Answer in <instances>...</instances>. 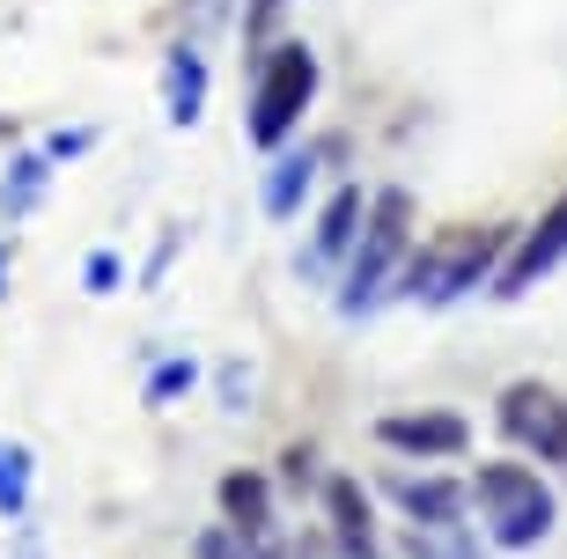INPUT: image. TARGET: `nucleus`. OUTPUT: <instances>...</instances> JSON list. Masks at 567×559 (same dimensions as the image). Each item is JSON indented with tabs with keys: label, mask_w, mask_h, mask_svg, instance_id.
<instances>
[{
	"label": "nucleus",
	"mask_w": 567,
	"mask_h": 559,
	"mask_svg": "<svg viewBox=\"0 0 567 559\" xmlns=\"http://www.w3.org/2000/svg\"><path fill=\"white\" fill-rule=\"evenodd\" d=\"M44 163H52V155H22V163H16V177L0 185V207H8V221H22V214H30V207L44 199V177H52Z\"/></svg>",
	"instance_id": "15"
},
{
	"label": "nucleus",
	"mask_w": 567,
	"mask_h": 559,
	"mask_svg": "<svg viewBox=\"0 0 567 559\" xmlns=\"http://www.w3.org/2000/svg\"><path fill=\"white\" fill-rule=\"evenodd\" d=\"M450 530H457V522H413V530H405V552L413 559H472V545H457Z\"/></svg>",
	"instance_id": "16"
},
{
	"label": "nucleus",
	"mask_w": 567,
	"mask_h": 559,
	"mask_svg": "<svg viewBox=\"0 0 567 559\" xmlns=\"http://www.w3.org/2000/svg\"><path fill=\"white\" fill-rule=\"evenodd\" d=\"M405 250H413V199L399 185L377 191L369 199V221H361V244H354V266H347V294H339V310L361 317L391 288V272L405 266Z\"/></svg>",
	"instance_id": "4"
},
{
	"label": "nucleus",
	"mask_w": 567,
	"mask_h": 559,
	"mask_svg": "<svg viewBox=\"0 0 567 559\" xmlns=\"http://www.w3.org/2000/svg\"><path fill=\"white\" fill-rule=\"evenodd\" d=\"M508 250V228H457V236H435L399 266V288L413 302H457L494 272V258Z\"/></svg>",
	"instance_id": "2"
},
{
	"label": "nucleus",
	"mask_w": 567,
	"mask_h": 559,
	"mask_svg": "<svg viewBox=\"0 0 567 559\" xmlns=\"http://www.w3.org/2000/svg\"><path fill=\"white\" fill-rule=\"evenodd\" d=\"M324 516H332V538L347 545V559H377V530H369V494L354 478H332L324 486Z\"/></svg>",
	"instance_id": "8"
},
{
	"label": "nucleus",
	"mask_w": 567,
	"mask_h": 559,
	"mask_svg": "<svg viewBox=\"0 0 567 559\" xmlns=\"http://www.w3.org/2000/svg\"><path fill=\"white\" fill-rule=\"evenodd\" d=\"M560 258H567V191L553 199L546 221H538L524 244L508 250V266H502V280H494V294H530V280H546Z\"/></svg>",
	"instance_id": "6"
},
{
	"label": "nucleus",
	"mask_w": 567,
	"mask_h": 559,
	"mask_svg": "<svg viewBox=\"0 0 567 559\" xmlns=\"http://www.w3.org/2000/svg\"><path fill=\"white\" fill-rule=\"evenodd\" d=\"M502 435L538 449V464H567V397L546 383H508L502 391Z\"/></svg>",
	"instance_id": "5"
},
{
	"label": "nucleus",
	"mask_w": 567,
	"mask_h": 559,
	"mask_svg": "<svg viewBox=\"0 0 567 559\" xmlns=\"http://www.w3.org/2000/svg\"><path fill=\"white\" fill-rule=\"evenodd\" d=\"M82 280H89V294H111V288H118V258H111V250H96V258L82 266Z\"/></svg>",
	"instance_id": "18"
},
{
	"label": "nucleus",
	"mask_w": 567,
	"mask_h": 559,
	"mask_svg": "<svg viewBox=\"0 0 567 559\" xmlns=\"http://www.w3.org/2000/svg\"><path fill=\"white\" fill-rule=\"evenodd\" d=\"M0 294H8V250H0Z\"/></svg>",
	"instance_id": "22"
},
{
	"label": "nucleus",
	"mask_w": 567,
	"mask_h": 559,
	"mask_svg": "<svg viewBox=\"0 0 567 559\" xmlns=\"http://www.w3.org/2000/svg\"><path fill=\"white\" fill-rule=\"evenodd\" d=\"M163 104H169V125H199V111H207V60L185 52V44L163 66Z\"/></svg>",
	"instance_id": "10"
},
{
	"label": "nucleus",
	"mask_w": 567,
	"mask_h": 559,
	"mask_svg": "<svg viewBox=\"0 0 567 559\" xmlns=\"http://www.w3.org/2000/svg\"><path fill=\"white\" fill-rule=\"evenodd\" d=\"M472 500H480L486 516V538L502 545V552H530L538 538H553V486L530 464H480L472 478Z\"/></svg>",
	"instance_id": "1"
},
{
	"label": "nucleus",
	"mask_w": 567,
	"mask_h": 559,
	"mask_svg": "<svg viewBox=\"0 0 567 559\" xmlns=\"http://www.w3.org/2000/svg\"><path fill=\"white\" fill-rule=\"evenodd\" d=\"M221 516H229V530H244V538H266V530H274V486L258 472H229L221 478Z\"/></svg>",
	"instance_id": "9"
},
{
	"label": "nucleus",
	"mask_w": 567,
	"mask_h": 559,
	"mask_svg": "<svg viewBox=\"0 0 567 559\" xmlns=\"http://www.w3.org/2000/svg\"><path fill=\"white\" fill-rule=\"evenodd\" d=\"M310 96H317V52L302 38L274 44V60L258 66V89H251V118H244L251 147L280 155V147H288V133L302 125V111H310Z\"/></svg>",
	"instance_id": "3"
},
{
	"label": "nucleus",
	"mask_w": 567,
	"mask_h": 559,
	"mask_svg": "<svg viewBox=\"0 0 567 559\" xmlns=\"http://www.w3.org/2000/svg\"><path fill=\"white\" fill-rule=\"evenodd\" d=\"M89 141H96V133H52V141H44V155H52V163H66V155H82Z\"/></svg>",
	"instance_id": "19"
},
{
	"label": "nucleus",
	"mask_w": 567,
	"mask_h": 559,
	"mask_svg": "<svg viewBox=\"0 0 567 559\" xmlns=\"http://www.w3.org/2000/svg\"><path fill=\"white\" fill-rule=\"evenodd\" d=\"M177 391H192V361H169V369H155V383H147V405H169Z\"/></svg>",
	"instance_id": "17"
},
{
	"label": "nucleus",
	"mask_w": 567,
	"mask_h": 559,
	"mask_svg": "<svg viewBox=\"0 0 567 559\" xmlns=\"http://www.w3.org/2000/svg\"><path fill=\"white\" fill-rule=\"evenodd\" d=\"M391 494L413 522H457L464 516V486L457 478H391Z\"/></svg>",
	"instance_id": "11"
},
{
	"label": "nucleus",
	"mask_w": 567,
	"mask_h": 559,
	"mask_svg": "<svg viewBox=\"0 0 567 559\" xmlns=\"http://www.w3.org/2000/svg\"><path fill=\"white\" fill-rule=\"evenodd\" d=\"M274 8H280V0H258V8H251V30H266V22H274Z\"/></svg>",
	"instance_id": "21"
},
{
	"label": "nucleus",
	"mask_w": 567,
	"mask_h": 559,
	"mask_svg": "<svg viewBox=\"0 0 567 559\" xmlns=\"http://www.w3.org/2000/svg\"><path fill=\"white\" fill-rule=\"evenodd\" d=\"M0 516L8 522L30 516V449L22 442H0Z\"/></svg>",
	"instance_id": "14"
},
{
	"label": "nucleus",
	"mask_w": 567,
	"mask_h": 559,
	"mask_svg": "<svg viewBox=\"0 0 567 559\" xmlns=\"http://www.w3.org/2000/svg\"><path fill=\"white\" fill-rule=\"evenodd\" d=\"M16 552H22V559H44V545H38V530H30V522L16 530Z\"/></svg>",
	"instance_id": "20"
},
{
	"label": "nucleus",
	"mask_w": 567,
	"mask_h": 559,
	"mask_svg": "<svg viewBox=\"0 0 567 559\" xmlns=\"http://www.w3.org/2000/svg\"><path fill=\"white\" fill-rule=\"evenodd\" d=\"M361 221H369V199H361V185L332 191V207L317 214V258H339V250H354Z\"/></svg>",
	"instance_id": "13"
},
{
	"label": "nucleus",
	"mask_w": 567,
	"mask_h": 559,
	"mask_svg": "<svg viewBox=\"0 0 567 559\" xmlns=\"http://www.w3.org/2000/svg\"><path fill=\"white\" fill-rule=\"evenodd\" d=\"M310 177H317L310 147H302V155H274V169H266V214H274V221H295L302 199H310Z\"/></svg>",
	"instance_id": "12"
},
{
	"label": "nucleus",
	"mask_w": 567,
	"mask_h": 559,
	"mask_svg": "<svg viewBox=\"0 0 567 559\" xmlns=\"http://www.w3.org/2000/svg\"><path fill=\"white\" fill-rule=\"evenodd\" d=\"M377 442L399 456H464L472 427L457 413H391V420H377Z\"/></svg>",
	"instance_id": "7"
}]
</instances>
